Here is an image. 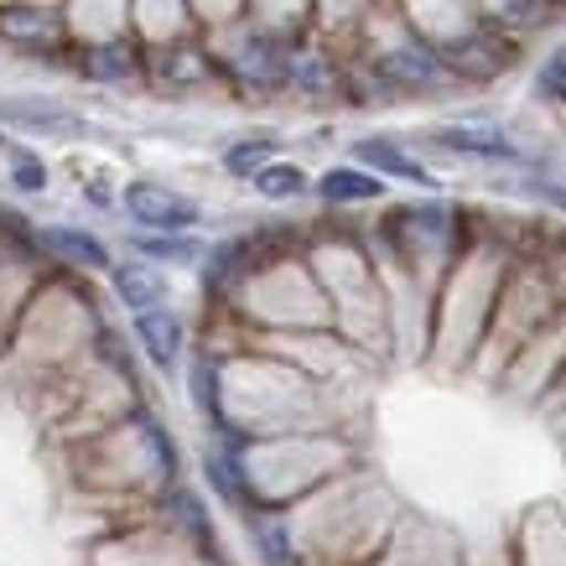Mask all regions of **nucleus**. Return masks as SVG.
I'll return each instance as SVG.
<instances>
[{"mask_svg": "<svg viewBox=\"0 0 566 566\" xmlns=\"http://www.w3.org/2000/svg\"><path fill=\"white\" fill-rule=\"evenodd\" d=\"M42 182H48V172H42V167H36L32 156H21V161H17V188L36 192V188H42Z\"/></svg>", "mask_w": 566, "mask_h": 566, "instance_id": "obj_18", "label": "nucleus"}, {"mask_svg": "<svg viewBox=\"0 0 566 566\" xmlns=\"http://www.w3.org/2000/svg\"><path fill=\"white\" fill-rule=\"evenodd\" d=\"M437 57H427V52H395V57H385V78H395V84H437Z\"/></svg>", "mask_w": 566, "mask_h": 566, "instance_id": "obj_10", "label": "nucleus"}, {"mask_svg": "<svg viewBox=\"0 0 566 566\" xmlns=\"http://www.w3.org/2000/svg\"><path fill=\"white\" fill-rule=\"evenodd\" d=\"M541 94H551V99L566 104V42L546 57V69H541Z\"/></svg>", "mask_w": 566, "mask_h": 566, "instance_id": "obj_13", "label": "nucleus"}, {"mask_svg": "<svg viewBox=\"0 0 566 566\" xmlns=\"http://www.w3.org/2000/svg\"><path fill=\"white\" fill-rule=\"evenodd\" d=\"M192 395H198V406H203L208 416H219V395H213V364H198L192 369Z\"/></svg>", "mask_w": 566, "mask_h": 566, "instance_id": "obj_15", "label": "nucleus"}, {"mask_svg": "<svg viewBox=\"0 0 566 566\" xmlns=\"http://www.w3.org/2000/svg\"><path fill=\"white\" fill-rule=\"evenodd\" d=\"M437 140H442L447 151H468V156H494V161H515V146H510V136H499V130H489V125H442L437 130Z\"/></svg>", "mask_w": 566, "mask_h": 566, "instance_id": "obj_3", "label": "nucleus"}, {"mask_svg": "<svg viewBox=\"0 0 566 566\" xmlns=\"http://www.w3.org/2000/svg\"><path fill=\"white\" fill-rule=\"evenodd\" d=\"M208 479H213V489H219L229 504H240V473H234L229 458H213V452H208Z\"/></svg>", "mask_w": 566, "mask_h": 566, "instance_id": "obj_14", "label": "nucleus"}, {"mask_svg": "<svg viewBox=\"0 0 566 566\" xmlns=\"http://www.w3.org/2000/svg\"><path fill=\"white\" fill-rule=\"evenodd\" d=\"M42 244H48L52 255L73 260V265H88V271H104V265H109V250H104L94 234H84V229H42Z\"/></svg>", "mask_w": 566, "mask_h": 566, "instance_id": "obj_4", "label": "nucleus"}, {"mask_svg": "<svg viewBox=\"0 0 566 566\" xmlns=\"http://www.w3.org/2000/svg\"><path fill=\"white\" fill-rule=\"evenodd\" d=\"M0 36H11V42H52L57 21L42 17V11H0Z\"/></svg>", "mask_w": 566, "mask_h": 566, "instance_id": "obj_9", "label": "nucleus"}, {"mask_svg": "<svg viewBox=\"0 0 566 566\" xmlns=\"http://www.w3.org/2000/svg\"><path fill=\"white\" fill-rule=\"evenodd\" d=\"M317 192H323L327 203H369V198H379V177L354 172V167H333L317 182Z\"/></svg>", "mask_w": 566, "mask_h": 566, "instance_id": "obj_5", "label": "nucleus"}, {"mask_svg": "<svg viewBox=\"0 0 566 566\" xmlns=\"http://www.w3.org/2000/svg\"><path fill=\"white\" fill-rule=\"evenodd\" d=\"M130 69H136V57H130L125 48H104L99 63H94V73H99V78H125Z\"/></svg>", "mask_w": 566, "mask_h": 566, "instance_id": "obj_16", "label": "nucleus"}, {"mask_svg": "<svg viewBox=\"0 0 566 566\" xmlns=\"http://www.w3.org/2000/svg\"><path fill=\"white\" fill-rule=\"evenodd\" d=\"M0 120L11 125H32V130H84L78 125V115H69V109H52V104H0Z\"/></svg>", "mask_w": 566, "mask_h": 566, "instance_id": "obj_7", "label": "nucleus"}, {"mask_svg": "<svg viewBox=\"0 0 566 566\" xmlns=\"http://www.w3.org/2000/svg\"><path fill=\"white\" fill-rule=\"evenodd\" d=\"M260 541H265V551H271V566H286V535H281V525H265Z\"/></svg>", "mask_w": 566, "mask_h": 566, "instance_id": "obj_19", "label": "nucleus"}, {"mask_svg": "<svg viewBox=\"0 0 566 566\" xmlns=\"http://www.w3.org/2000/svg\"><path fill=\"white\" fill-rule=\"evenodd\" d=\"M140 250L156 260H192L198 255V244L192 240H140Z\"/></svg>", "mask_w": 566, "mask_h": 566, "instance_id": "obj_17", "label": "nucleus"}, {"mask_svg": "<svg viewBox=\"0 0 566 566\" xmlns=\"http://www.w3.org/2000/svg\"><path fill=\"white\" fill-rule=\"evenodd\" d=\"M125 208L146 229H192L198 223V203L192 198H182L172 188H156V182H130L125 188Z\"/></svg>", "mask_w": 566, "mask_h": 566, "instance_id": "obj_1", "label": "nucleus"}, {"mask_svg": "<svg viewBox=\"0 0 566 566\" xmlns=\"http://www.w3.org/2000/svg\"><path fill=\"white\" fill-rule=\"evenodd\" d=\"M359 156L369 161V167H379V172H390V177H406V182H421V188L431 182V177L421 172V167H416L411 156L395 151L390 140H359Z\"/></svg>", "mask_w": 566, "mask_h": 566, "instance_id": "obj_8", "label": "nucleus"}, {"mask_svg": "<svg viewBox=\"0 0 566 566\" xmlns=\"http://www.w3.org/2000/svg\"><path fill=\"white\" fill-rule=\"evenodd\" d=\"M255 188L265 192V198H296V192L307 188V177H302V167H292V161H265L255 172Z\"/></svg>", "mask_w": 566, "mask_h": 566, "instance_id": "obj_11", "label": "nucleus"}, {"mask_svg": "<svg viewBox=\"0 0 566 566\" xmlns=\"http://www.w3.org/2000/svg\"><path fill=\"white\" fill-rule=\"evenodd\" d=\"M271 161V140H240L234 151H229V172H240V177H255L260 167Z\"/></svg>", "mask_w": 566, "mask_h": 566, "instance_id": "obj_12", "label": "nucleus"}, {"mask_svg": "<svg viewBox=\"0 0 566 566\" xmlns=\"http://www.w3.org/2000/svg\"><path fill=\"white\" fill-rule=\"evenodd\" d=\"M136 338H140V348H146V359H151L156 369H172L177 354H182V323H177L172 312H161V307L140 312Z\"/></svg>", "mask_w": 566, "mask_h": 566, "instance_id": "obj_2", "label": "nucleus"}, {"mask_svg": "<svg viewBox=\"0 0 566 566\" xmlns=\"http://www.w3.org/2000/svg\"><path fill=\"white\" fill-rule=\"evenodd\" d=\"M115 292H120L125 307L146 312V307H156V296H161V275H156L151 265L130 260V265H120V271H115Z\"/></svg>", "mask_w": 566, "mask_h": 566, "instance_id": "obj_6", "label": "nucleus"}]
</instances>
